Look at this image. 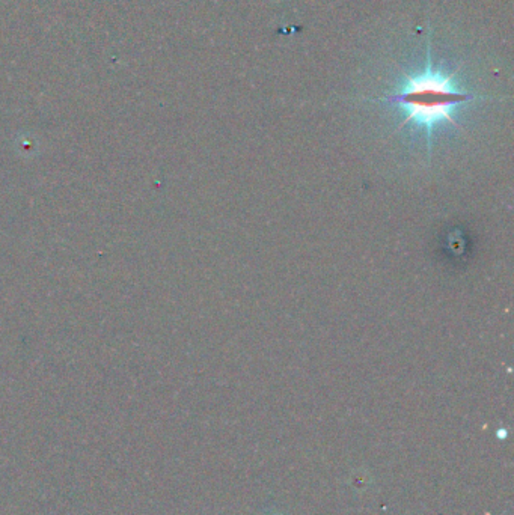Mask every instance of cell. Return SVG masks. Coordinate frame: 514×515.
I'll return each instance as SVG.
<instances>
[{"label": "cell", "instance_id": "obj_1", "mask_svg": "<svg viewBox=\"0 0 514 515\" xmlns=\"http://www.w3.org/2000/svg\"><path fill=\"white\" fill-rule=\"evenodd\" d=\"M476 98L469 92L460 90L454 82L453 74L442 70H433L431 65L419 74L408 76L403 85L384 101L397 104L404 110L406 116L400 125L416 124L427 131L428 151L433 128L441 123H448L460 128L454 120L453 112L457 105Z\"/></svg>", "mask_w": 514, "mask_h": 515}]
</instances>
